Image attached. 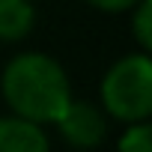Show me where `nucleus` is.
I'll list each match as a JSON object with an SVG mask.
<instances>
[{"instance_id":"nucleus-1","label":"nucleus","mask_w":152,"mask_h":152,"mask_svg":"<svg viewBox=\"0 0 152 152\" xmlns=\"http://www.w3.org/2000/svg\"><path fill=\"white\" fill-rule=\"evenodd\" d=\"M0 96L15 116L36 125H54L75 99L63 63L45 51L15 54L0 72Z\"/></svg>"},{"instance_id":"nucleus-2","label":"nucleus","mask_w":152,"mask_h":152,"mask_svg":"<svg viewBox=\"0 0 152 152\" xmlns=\"http://www.w3.org/2000/svg\"><path fill=\"white\" fill-rule=\"evenodd\" d=\"M102 110L116 122H149L152 116V57L134 51L119 57L102 78L99 87Z\"/></svg>"},{"instance_id":"nucleus-3","label":"nucleus","mask_w":152,"mask_h":152,"mask_svg":"<svg viewBox=\"0 0 152 152\" xmlns=\"http://www.w3.org/2000/svg\"><path fill=\"white\" fill-rule=\"evenodd\" d=\"M54 125L60 128L63 140L75 149H96L107 137V113L102 110V104L84 99H72Z\"/></svg>"},{"instance_id":"nucleus-4","label":"nucleus","mask_w":152,"mask_h":152,"mask_svg":"<svg viewBox=\"0 0 152 152\" xmlns=\"http://www.w3.org/2000/svg\"><path fill=\"white\" fill-rule=\"evenodd\" d=\"M0 152H51L45 125H36L15 113L0 116Z\"/></svg>"},{"instance_id":"nucleus-5","label":"nucleus","mask_w":152,"mask_h":152,"mask_svg":"<svg viewBox=\"0 0 152 152\" xmlns=\"http://www.w3.org/2000/svg\"><path fill=\"white\" fill-rule=\"evenodd\" d=\"M36 24L30 0H0V42H21Z\"/></svg>"},{"instance_id":"nucleus-6","label":"nucleus","mask_w":152,"mask_h":152,"mask_svg":"<svg viewBox=\"0 0 152 152\" xmlns=\"http://www.w3.org/2000/svg\"><path fill=\"white\" fill-rule=\"evenodd\" d=\"M131 15V36L140 51H152V0H137L128 9Z\"/></svg>"},{"instance_id":"nucleus-7","label":"nucleus","mask_w":152,"mask_h":152,"mask_svg":"<svg viewBox=\"0 0 152 152\" xmlns=\"http://www.w3.org/2000/svg\"><path fill=\"white\" fill-rule=\"evenodd\" d=\"M116 152H152V125L149 122H128L116 140Z\"/></svg>"},{"instance_id":"nucleus-8","label":"nucleus","mask_w":152,"mask_h":152,"mask_svg":"<svg viewBox=\"0 0 152 152\" xmlns=\"http://www.w3.org/2000/svg\"><path fill=\"white\" fill-rule=\"evenodd\" d=\"M84 3H90L93 9L99 12H107V15H119V12H128L137 0H84Z\"/></svg>"}]
</instances>
